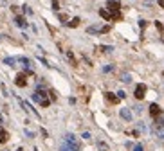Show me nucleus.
<instances>
[{
  "instance_id": "nucleus-1",
  "label": "nucleus",
  "mask_w": 164,
  "mask_h": 151,
  "mask_svg": "<svg viewBox=\"0 0 164 151\" xmlns=\"http://www.w3.org/2000/svg\"><path fill=\"white\" fill-rule=\"evenodd\" d=\"M33 101H36V103H40L43 108H47L49 104H50V99L47 97V92H43V90H36L34 94H33Z\"/></svg>"
},
{
  "instance_id": "nucleus-2",
  "label": "nucleus",
  "mask_w": 164,
  "mask_h": 151,
  "mask_svg": "<svg viewBox=\"0 0 164 151\" xmlns=\"http://www.w3.org/2000/svg\"><path fill=\"white\" fill-rule=\"evenodd\" d=\"M144 95H146V85H137L135 86V97L137 99H144Z\"/></svg>"
},
{
  "instance_id": "nucleus-3",
  "label": "nucleus",
  "mask_w": 164,
  "mask_h": 151,
  "mask_svg": "<svg viewBox=\"0 0 164 151\" xmlns=\"http://www.w3.org/2000/svg\"><path fill=\"white\" fill-rule=\"evenodd\" d=\"M15 85L20 86V88H24V86L27 85V74H18L16 79H15Z\"/></svg>"
},
{
  "instance_id": "nucleus-4",
  "label": "nucleus",
  "mask_w": 164,
  "mask_h": 151,
  "mask_svg": "<svg viewBox=\"0 0 164 151\" xmlns=\"http://www.w3.org/2000/svg\"><path fill=\"white\" fill-rule=\"evenodd\" d=\"M160 113H162V110H160V106H159L157 103L150 104V115H151V117H159Z\"/></svg>"
},
{
  "instance_id": "nucleus-5",
  "label": "nucleus",
  "mask_w": 164,
  "mask_h": 151,
  "mask_svg": "<svg viewBox=\"0 0 164 151\" xmlns=\"http://www.w3.org/2000/svg\"><path fill=\"white\" fill-rule=\"evenodd\" d=\"M60 151H79V146H72V144L63 142V144H61V148H60Z\"/></svg>"
},
{
  "instance_id": "nucleus-6",
  "label": "nucleus",
  "mask_w": 164,
  "mask_h": 151,
  "mask_svg": "<svg viewBox=\"0 0 164 151\" xmlns=\"http://www.w3.org/2000/svg\"><path fill=\"white\" fill-rule=\"evenodd\" d=\"M105 97H107V101H108V103H112V104H117V103H119V97H117L116 94H112V92H107V94H105Z\"/></svg>"
},
{
  "instance_id": "nucleus-7",
  "label": "nucleus",
  "mask_w": 164,
  "mask_h": 151,
  "mask_svg": "<svg viewBox=\"0 0 164 151\" xmlns=\"http://www.w3.org/2000/svg\"><path fill=\"white\" fill-rule=\"evenodd\" d=\"M107 7H108L110 11H119L121 4L117 2V0H108V2H107Z\"/></svg>"
},
{
  "instance_id": "nucleus-8",
  "label": "nucleus",
  "mask_w": 164,
  "mask_h": 151,
  "mask_svg": "<svg viewBox=\"0 0 164 151\" xmlns=\"http://www.w3.org/2000/svg\"><path fill=\"white\" fill-rule=\"evenodd\" d=\"M121 117L125 119V121H132V112L128 108H121Z\"/></svg>"
},
{
  "instance_id": "nucleus-9",
  "label": "nucleus",
  "mask_w": 164,
  "mask_h": 151,
  "mask_svg": "<svg viewBox=\"0 0 164 151\" xmlns=\"http://www.w3.org/2000/svg\"><path fill=\"white\" fill-rule=\"evenodd\" d=\"M15 22H16V25H18V27H27V22H25L24 16H16Z\"/></svg>"
},
{
  "instance_id": "nucleus-10",
  "label": "nucleus",
  "mask_w": 164,
  "mask_h": 151,
  "mask_svg": "<svg viewBox=\"0 0 164 151\" xmlns=\"http://www.w3.org/2000/svg\"><path fill=\"white\" fill-rule=\"evenodd\" d=\"M99 15H101V18H105V20H110L112 18V15H110L108 9H99Z\"/></svg>"
},
{
  "instance_id": "nucleus-11",
  "label": "nucleus",
  "mask_w": 164,
  "mask_h": 151,
  "mask_svg": "<svg viewBox=\"0 0 164 151\" xmlns=\"http://www.w3.org/2000/svg\"><path fill=\"white\" fill-rule=\"evenodd\" d=\"M7 140H9V133L7 131H4V129H0V142H7Z\"/></svg>"
},
{
  "instance_id": "nucleus-12",
  "label": "nucleus",
  "mask_w": 164,
  "mask_h": 151,
  "mask_svg": "<svg viewBox=\"0 0 164 151\" xmlns=\"http://www.w3.org/2000/svg\"><path fill=\"white\" fill-rule=\"evenodd\" d=\"M79 22H81V20L76 16V18H72V20H70V22H67V25H69V27H78V25H79Z\"/></svg>"
},
{
  "instance_id": "nucleus-13",
  "label": "nucleus",
  "mask_w": 164,
  "mask_h": 151,
  "mask_svg": "<svg viewBox=\"0 0 164 151\" xmlns=\"http://www.w3.org/2000/svg\"><path fill=\"white\" fill-rule=\"evenodd\" d=\"M123 18V15L119 13V11H114V13H112V18L110 20H121Z\"/></svg>"
},
{
  "instance_id": "nucleus-14",
  "label": "nucleus",
  "mask_w": 164,
  "mask_h": 151,
  "mask_svg": "<svg viewBox=\"0 0 164 151\" xmlns=\"http://www.w3.org/2000/svg\"><path fill=\"white\" fill-rule=\"evenodd\" d=\"M16 61H18L16 58H7V59H6V65H9V67H13V65H15Z\"/></svg>"
},
{
  "instance_id": "nucleus-15",
  "label": "nucleus",
  "mask_w": 164,
  "mask_h": 151,
  "mask_svg": "<svg viewBox=\"0 0 164 151\" xmlns=\"http://www.w3.org/2000/svg\"><path fill=\"white\" fill-rule=\"evenodd\" d=\"M67 58L70 59V63H72V65H76V59H74V56H72V52H67Z\"/></svg>"
},
{
  "instance_id": "nucleus-16",
  "label": "nucleus",
  "mask_w": 164,
  "mask_h": 151,
  "mask_svg": "<svg viewBox=\"0 0 164 151\" xmlns=\"http://www.w3.org/2000/svg\"><path fill=\"white\" fill-rule=\"evenodd\" d=\"M123 81H125V83H130V76H128V74H123Z\"/></svg>"
},
{
  "instance_id": "nucleus-17",
  "label": "nucleus",
  "mask_w": 164,
  "mask_h": 151,
  "mask_svg": "<svg viewBox=\"0 0 164 151\" xmlns=\"http://www.w3.org/2000/svg\"><path fill=\"white\" fill-rule=\"evenodd\" d=\"M53 9H56V11L60 9V6H58V0H53Z\"/></svg>"
},
{
  "instance_id": "nucleus-18",
  "label": "nucleus",
  "mask_w": 164,
  "mask_h": 151,
  "mask_svg": "<svg viewBox=\"0 0 164 151\" xmlns=\"http://www.w3.org/2000/svg\"><path fill=\"white\" fill-rule=\"evenodd\" d=\"M125 95H126V94L123 92V90H121V92H117V97H119V99H125Z\"/></svg>"
},
{
  "instance_id": "nucleus-19",
  "label": "nucleus",
  "mask_w": 164,
  "mask_h": 151,
  "mask_svg": "<svg viewBox=\"0 0 164 151\" xmlns=\"http://www.w3.org/2000/svg\"><path fill=\"white\" fill-rule=\"evenodd\" d=\"M24 11H25L27 15H31V13H33V11H31V7H27V6H24Z\"/></svg>"
},
{
  "instance_id": "nucleus-20",
  "label": "nucleus",
  "mask_w": 164,
  "mask_h": 151,
  "mask_svg": "<svg viewBox=\"0 0 164 151\" xmlns=\"http://www.w3.org/2000/svg\"><path fill=\"white\" fill-rule=\"evenodd\" d=\"M155 27H157L159 31H162V24H160V22H155Z\"/></svg>"
},
{
  "instance_id": "nucleus-21",
  "label": "nucleus",
  "mask_w": 164,
  "mask_h": 151,
  "mask_svg": "<svg viewBox=\"0 0 164 151\" xmlns=\"http://www.w3.org/2000/svg\"><path fill=\"white\" fill-rule=\"evenodd\" d=\"M139 25H141V27H146L148 24H146V20H141V22H139Z\"/></svg>"
},
{
  "instance_id": "nucleus-22",
  "label": "nucleus",
  "mask_w": 164,
  "mask_h": 151,
  "mask_svg": "<svg viewBox=\"0 0 164 151\" xmlns=\"http://www.w3.org/2000/svg\"><path fill=\"white\" fill-rule=\"evenodd\" d=\"M134 151H142V146H141V144H137V146L134 148Z\"/></svg>"
},
{
  "instance_id": "nucleus-23",
  "label": "nucleus",
  "mask_w": 164,
  "mask_h": 151,
  "mask_svg": "<svg viewBox=\"0 0 164 151\" xmlns=\"http://www.w3.org/2000/svg\"><path fill=\"white\" fill-rule=\"evenodd\" d=\"M157 2H159V6H160V7H164V0H157Z\"/></svg>"
},
{
  "instance_id": "nucleus-24",
  "label": "nucleus",
  "mask_w": 164,
  "mask_h": 151,
  "mask_svg": "<svg viewBox=\"0 0 164 151\" xmlns=\"http://www.w3.org/2000/svg\"><path fill=\"white\" fill-rule=\"evenodd\" d=\"M0 122H2V115H0Z\"/></svg>"
},
{
  "instance_id": "nucleus-25",
  "label": "nucleus",
  "mask_w": 164,
  "mask_h": 151,
  "mask_svg": "<svg viewBox=\"0 0 164 151\" xmlns=\"http://www.w3.org/2000/svg\"><path fill=\"white\" fill-rule=\"evenodd\" d=\"M162 76H164V72H162Z\"/></svg>"
}]
</instances>
